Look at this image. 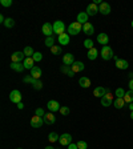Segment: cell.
<instances>
[{"mask_svg":"<svg viewBox=\"0 0 133 149\" xmlns=\"http://www.w3.org/2000/svg\"><path fill=\"white\" fill-rule=\"evenodd\" d=\"M81 29H83V24H80L79 22H73V23H71V24L68 25L67 32H68V35L76 36V35H79L81 32Z\"/></svg>","mask_w":133,"mask_h":149,"instance_id":"obj_1","label":"cell"},{"mask_svg":"<svg viewBox=\"0 0 133 149\" xmlns=\"http://www.w3.org/2000/svg\"><path fill=\"white\" fill-rule=\"evenodd\" d=\"M100 55H101V57L104 60H111V59H113V57H115L113 49H112L109 45L102 47V49H101V52H100Z\"/></svg>","mask_w":133,"mask_h":149,"instance_id":"obj_2","label":"cell"},{"mask_svg":"<svg viewBox=\"0 0 133 149\" xmlns=\"http://www.w3.org/2000/svg\"><path fill=\"white\" fill-rule=\"evenodd\" d=\"M53 33L59 35V36L63 33H65V25L61 20H57V22L53 23Z\"/></svg>","mask_w":133,"mask_h":149,"instance_id":"obj_3","label":"cell"},{"mask_svg":"<svg viewBox=\"0 0 133 149\" xmlns=\"http://www.w3.org/2000/svg\"><path fill=\"white\" fill-rule=\"evenodd\" d=\"M9 100H11L12 102H15L16 105H17L19 102H22V93L19 92L17 89L12 91V92L9 93Z\"/></svg>","mask_w":133,"mask_h":149,"instance_id":"obj_4","label":"cell"},{"mask_svg":"<svg viewBox=\"0 0 133 149\" xmlns=\"http://www.w3.org/2000/svg\"><path fill=\"white\" fill-rule=\"evenodd\" d=\"M24 60H25V55H24V52H20V51L13 52L12 56H11V61L12 63H22Z\"/></svg>","mask_w":133,"mask_h":149,"instance_id":"obj_5","label":"cell"},{"mask_svg":"<svg viewBox=\"0 0 133 149\" xmlns=\"http://www.w3.org/2000/svg\"><path fill=\"white\" fill-rule=\"evenodd\" d=\"M59 143H60V145H61V146H68L69 144L72 143V136L69 133L61 134V136H60V139H59Z\"/></svg>","mask_w":133,"mask_h":149,"instance_id":"obj_6","label":"cell"},{"mask_svg":"<svg viewBox=\"0 0 133 149\" xmlns=\"http://www.w3.org/2000/svg\"><path fill=\"white\" fill-rule=\"evenodd\" d=\"M47 108L49 109V112L53 113V112H59L61 107H60V104L56 100H49V101L47 102Z\"/></svg>","mask_w":133,"mask_h":149,"instance_id":"obj_7","label":"cell"},{"mask_svg":"<svg viewBox=\"0 0 133 149\" xmlns=\"http://www.w3.org/2000/svg\"><path fill=\"white\" fill-rule=\"evenodd\" d=\"M41 31H43V33L47 37H51L53 33V24H51V23H44Z\"/></svg>","mask_w":133,"mask_h":149,"instance_id":"obj_8","label":"cell"},{"mask_svg":"<svg viewBox=\"0 0 133 149\" xmlns=\"http://www.w3.org/2000/svg\"><path fill=\"white\" fill-rule=\"evenodd\" d=\"M44 124V118L39 117V116L35 115L33 117L31 118V127L32 128H41V125Z\"/></svg>","mask_w":133,"mask_h":149,"instance_id":"obj_9","label":"cell"},{"mask_svg":"<svg viewBox=\"0 0 133 149\" xmlns=\"http://www.w3.org/2000/svg\"><path fill=\"white\" fill-rule=\"evenodd\" d=\"M113 102V95L111 92L107 93L104 97H101V105L102 107H111Z\"/></svg>","mask_w":133,"mask_h":149,"instance_id":"obj_10","label":"cell"},{"mask_svg":"<svg viewBox=\"0 0 133 149\" xmlns=\"http://www.w3.org/2000/svg\"><path fill=\"white\" fill-rule=\"evenodd\" d=\"M107 93H109V89H107V88H104V87H97L96 89L93 91V96L101 99V97L105 96Z\"/></svg>","mask_w":133,"mask_h":149,"instance_id":"obj_11","label":"cell"},{"mask_svg":"<svg viewBox=\"0 0 133 149\" xmlns=\"http://www.w3.org/2000/svg\"><path fill=\"white\" fill-rule=\"evenodd\" d=\"M85 12H87L88 16H95L96 13H99V7H97V4L92 3V4H89V6L87 7Z\"/></svg>","mask_w":133,"mask_h":149,"instance_id":"obj_12","label":"cell"},{"mask_svg":"<svg viewBox=\"0 0 133 149\" xmlns=\"http://www.w3.org/2000/svg\"><path fill=\"white\" fill-rule=\"evenodd\" d=\"M84 68H85V65H84V63H81V61H75L73 64H72V67H71V69H72V72H73V73L83 72Z\"/></svg>","mask_w":133,"mask_h":149,"instance_id":"obj_13","label":"cell"},{"mask_svg":"<svg viewBox=\"0 0 133 149\" xmlns=\"http://www.w3.org/2000/svg\"><path fill=\"white\" fill-rule=\"evenodd\" d=\"M75 63V57L72 53H65L63 56V64L64 65H68V67H72V64Z\"/></svg>","mask_w":133,"mask_h":149,"instance_id":"obj_14","label":"cell"},{"mask_svg":"<svg viewBox=\"0 0 133 149\" xmlns=\"http://www.w3.org/2000/svg\"><path fill=\"white\" fill-rule=\"evenodd\" d=\"M97 43L101 44L102 47H105L107 44L109 43V36L107 33H104V32H102V33H99L97 35Z\"/></svg>","mask_w":133,"mask_h":149,"instance_id":"obj_15","label":"cell"},{"mask_svg":"<svg viewBox=\"0 0 133 149\" xmlns=\"http://www.w3.org/2000/svg\"><path fill=\"white\" fill-rule=\"evenodd\" d=\"M83 31L85 35H88V36H91V35H93V32H95V27H93V24H91L89 22L85 23V24L83 25Z\"/></svg>","mask_w":133,"mask_h":149,"instance_id":"obj_16","label":"cell"},{"mask_svg":"<svg viewBox=\"0 0 133 149\" xmlns=\"http://www.w3.org/2000/svg\"><path fill=\"white\" fill-rule=\"evenodd\" d=\"M99 12L102 15H109L111 13V6L108 3H101L99 7Z\"/></svg>","mask_w":133,"mask_h":149,"instance_id":"obj_17","label":"cell"},{"mask_svg":"<svg viewBox=\"0 0 133 149\" xmlns=\"http://www.w3.org/2000/svg\"><path fill=\"white\" fill-rule=\"evenodd\" d=\"M55 121H56V117H55V115H53L52 112L45 113V116H44V123H45V124H48V125L55 124Z\"/></svg>","mask_w":133,"mask_h":149,"instance_id":"obj_18","label":"cell"},{"mask_svg":"<svg viewBox=\"0 0 133 149\" xmlns=\"http://www.w3.org/2000/svg\"><path fill=\"white\" fill-rule=\"evenodd\" d=\"M41 73H43V72H41V69L39 68V67H36V65H35L33 68L31 69V76L33 79H36V80H40Z\"/></svg>","mask_w":133,"mask_h":149,"instance_id":"obj_19","label":"cell"},{"mask_svg":"<svg viewBox=\"0 0 133 149\" xmlns=\"http://www.w3.org/2000/svg\"><path fill=\"white\" fill-rule=\"evenodd\" d=\"M23 65H24L25 69H32L35 67V60L33 57H25V60L23 61Z\"/></svg>","mask_w":133,"mask_h":149,"instance_id":"obj_20","label":"cell"},{"mask_svg":"<svg viewBox=\"0 0 133 149\" xmlns=\"http://www.w3.org/2000/svg\"><path fill=\"white\" fill-rule=\"evenodd\" d=\"M9 67H11V69H13V71H16V72H23L24 71V65H23V63H11L9 64Z\"/></svg>","mask_w":133,"mask_h":149,"instance_id":"obj_21","label":"cell"},{"mask_svg":"<svg viewBox=\"0 0 133 149\" xmlns=\"http://www.w3.org/2000/svg\"><path fill=\"white\" fill-rule=\"evenodd\" d=\"M87 56H88V59H89V60H96V59H97V56H99V51H97L96 48L93 47V48L88 49Z\"/></svg>","mask_w":133,"mask_h":149,"instance_id":"obj_22","label":"cell"},{"mask_svg":"<svg viewBox=\"0 0 133 149\" xmlns=\"http://www.w3.org/2000/svg\"><path fill=\"white\" fill-rule=\"evenodd\" d=\"M59 43H60V45H67V44H69V35L68 33H63V35H60L59 36Z\"/></svg>","mask_w":133,"mask_h":149,"instance_id":"obj_23","label":"cell"},{"mask_svg":"<svg viewBox=\"0 0 133 149\" xmlns=\"http://www.w3.org/2000/svg\"><path fill=\"white\" fill-rule=\"evenodd\" d=\"M77 22L80 23V24H85V23H88V15L87 12H80L77 15Z\"/></svg>","mask_w":133,"mask_h":149,"instance_id":"obj_24","label":"cell"},{"mask_svg":"<svg viewBox=\"0 0 133 149\" xmlns=\"http://www.w3.org/2000/svg\"><path fill=\"white\" fill-rule=\"evenodd\" d=\"M116 67H117L118 69H127L128 67H129V64H128V61H127V60L118 59L117 61H116Z\"/></svg>","mask_w":133,"mask_h":149,"instance_id":"obj_25","label":"cell"},{"mask_svg":"<svg viewBox=\"0 0 133 149\" xmlns=\"http://www.w3.org/2000/svg\"><path fill=\"white\" fill-rule=\"evenodd\" d=\"M79 84H80V87L83 88H89L91 87V80L88 77H80V80H79Z\"/></svg>","mask_w":133,"mask_h":149,"instance_id":"obj_26","label":"cell"},{"mask_svg":"<svg viewBox=\"0 0 133 149\" xmlns=\"http://www.w3.org/2000/svg\"><path fill=\"white\" fill-rule=\"evenodd\" d=\"M60 71H61L63 73H65L67 76H69V77H73V76H75V73L72 72L71 67H68V65H63L61 68H60Z\"/></svg>","mask_w":133,"mask_h":149,"instance_id":"obj_27","label":"cell"},{"mask_svg":"<svg viewBox=\"0 0 133 149\" xmlns=\"http://www.w3.org/2000/svg\"><path fill=\"white\" fill-rule=\"evenodd\" d=\"M113 102H115V107L117 109H121L123 107H125V104H127L124 99H117V97H116V100H113Z\"/></svg>","mask_w":133,"mask_h":149,"instance_id":"obj_28","label":"cell"},{"mask_svg":"<svg viewBox=\"0 0 133 149\" xmlns=\"http://www.w3.org/2000/svg\"><path fill=\"white\" fill-rule=\"evenodd\" d=\"M124 100L127 104H130V102H133V91H128L127 93H125V96H124Z\"/></svg>","mask_w":133,"mask_h":149,"instance_id":"obj_29","label":"cell"},{"mask_svg":"<svg viewBox=\"0 0 133 149\" xmlns=\"http://www.w3.org/2000/svg\"><path fill=\"white\" fill-rule=\"evenodd\" d=\"M23 52H24V55H25V57H32V56H33V53H35V51H33V48H32V47H25L24 48V51H23Z\"/></svg>","mask_w":133,"mask_h":149,"instance_id":"obj_30","label":"cell"},{"mask_svg":"<svg viewBox=\"0 0 133 149\" xmlns=\"http://www.w3.org/2000/svg\"><path fill=\"white\" fill-rule=\"evenodd\" d=\"M60 136L56 132H51L49 136H48V140H49V143H56V141H59Z\"/></svg>","mask_w":133,"mask_h":149,"instance_id":"obj_31","label":"cell"},{"mask_svg":"<svg viewBox=\"0 0 133 149\" xmlns=\"http://www.w3.org/2000/svg\"><path fill=\"white\" fill-rule=\"evenodd\" d=\"M51 53H53L55 56L60 55V53H61V45H57V44H55V45L51 48Z\"/></svg>","mask_w":133,"mask_h":149,"instance_id":"obj_32","label":"cell"},{"mask_svg":"<svg viewBox=\"0 0 133 149\" xmlns=\"http://www.w3.org/2000/svg\"><path fill=\"white\" fill-rule=\"evenodd\" d=\"M125 93H127V92H125L123 88H117V89H116V92H115V96H117V99H124Z\"/></svg>","mask_w":133,"mask_h":149,"instance_id":"obj_33","label":"cell"},{"mask_svg":"<svg viewBox=\"0 0 133 149\" xmlns=\"http://www.w3.org/2000/svg\"><path fill=\"white\" fill-rule=\"evenodd\" d=\"M4 25H6L7 28L15 27V20H13L12 17H7V19H6V23H4Z\"/></svg>","mask_w":133,"mask_h":149,"instance_id":"obj_34","label":"cell"},{"mask_svg":"<svg viewBox=\"0 0 133 149\" xmlns=\"http://www.w3.org/2000/svg\"><path fill=\"white\" fill-rule=\"evenodd\" d=\"M45 45L49 47V48H52V47L55 45V39H53V36L47 37V39H45Z\"/></svg>","mask_w":133,"mask_h":149,"instance_id":"obj_35","label":"cell"},{"mask_svg":"<svg viewBox=\"0 0 133 149\" xmlns=\"http://www.w3.org/2000/svg\"><path fill=\"white\" fill-rule=\"evenodd\" d=\"M32 57H33L35 63H39V61H41V60H43V55H41L40 52H35Z\"/></svg>","mask_w":133,"mask_h":149,"instance_id":"obj_36","label":"cell"},{"mask_svg":"<svg viewBox=\"0 0 133 149\" xmlns=\"http://www.w3.org/2000/svg\"><path fill=\"white\" fill-rule=\"evenodd\" d=\"M59 112H60V113H61L63 116H68V115H69V112H71V111H69V108H68V107H61Z\"/></svg>","mask_w":133,"mask_h":149,"instance_id":"obj_37","label":"cell"},{"mask_svg":"<svg viewBox=\"0 0 133 149\" xmlns=\"http://www.w3.org/2000/svg\"><path fill=\"white\" fill-rule=\"evenodd\" d=\"M32 85H33V88H35V89H37V91L43 88V83H41L40 80H35V83L32 84Z\"/></svg>","mask_w":133,"mask_h":149,"instance_id":"obj_38","label":"cell"},{"mask_svg":"<svg viewBox=\"0 0 133 149\" xmlns=\"http://www.w3.org/2000/svg\"><path fill=\"white\" fill-rule=\"evenodd\" d=\"M77 148L79 149H87L88 148V144L85 143V141H83V140H81V141H77Z\"/></svg>","mask_w":133,"mask_h":149,"instance_id":"obj_39","label":"cell"},{"mask_svg":"<svg viewBox=\"0 0 133 149\" xmlns=\"http://www.w3.org/2000/svg\"><path fill=\"white\" fill-rule=\"evenodd\" d=\"M84 47H85V48H88V49L93 48V41L91 40V39H87V40L84 41Z\"/></svg>","mask_w":133,"mask_h":149,"instance_id":"obj_40","label":"cell"},{"mask_svg":"<svg viewBox=\"0 0 133 149\" xmlns=\"http://www.w3.org/2000/svg\"><path fill=\"white\" fill-rule=\"evenodd\" d=\"M35 115L39 116V117H44V116H45V113H44V109L43 108H37L36 111H35Z\"/></svg>","mask_w":133,"mask_h":149,"instance_id":"obj_41","label":"cell"},{"mask_svg":"<svg viewBox=\"0 0 133 149\" xmlns=\"http://www.w3.org/2000/svg\"><path fill=\"white\" fill-rule=\"evenodd\" d=\"M35 80H36V79H33L32 76H25V77L23 79V81H24V83H29V84H33Z\"/></svg>","mask_w":133,"mask_h":149,"instance_id":"obj_42","label":"cell"},{"mask_svg":"<svg viewBox=\"0 0 133 149\" xmlns=\"http://www.w3.org/2000/svg\"><path fill=\"white\" fill-rule=\"evenodd\" d=\"M0 4H1L3 7H11L12 6V0H1Z\"/></svg>","mask_w":133,"mask_h":149,"instance_id":"obj_43","label":"cell"},{"mask_svg":"<svg viewBox=\"0 0 133 149\" xmlns=\"http://www.w3.org/2000/svg\"><path fill=\"white\" fill-rule=\"evenodd\" d=\"M68 149H79L77 148V144H76V143H71L68 145Z\"/></svg>","mask_w":133,"mask_h":149,"instance_id":"obj_44","label":"cell"},{"mask_svg":"<svg viewBox=\"0 0 133 149\" xmlns=\"http://www.w3.org/2000/svg\"><path fill=\"white\" fill-rule=\"evenodd\" d=\"M128 85H129L130 91H133V79H132V80H129V84H128Z\"/></svg>","mask_w":133,"mask_h":149,"instance_id":"obj_45","label":"cell"},{"mask_svg":"<svg viewBox=\"0 0 133 149\" xmlns=\"http://www.w3.org/2000/svg\"><path fill=\"white\" fill-rule=\"evenodd\" d=\"M17 108L19 109H24V104H23V102H19V104H17Z\"/></svg>","mask_w":133,"mask_h":149,"instance_id":"obj_46","label":"cell"},{"mask_svg":"<svg viewBox=\"0 0 133 149\" xmlns=\"http://www.w3.org/2000/svg\"><path fill=\"white\" fill-rule=\"evenodd\" d=\"M0 23H3V24L6 23V19H4V16H3V15H0Z\"/></svg>","mask_w":133,"mask_h":149,"instance_id":"obj_47","label":"cell"},{"mask_svg":"<svg viewBox=\"0 0 133 149\" xmlns=\"http://www.w3.org/2000/svg\"><path fill=\"white\" fill-rule=\"evenodd\" d=\"M128 108H129V109H130V112H132V111H133V102H130V104H129V107H128Z\"/></svg>","mask_w":133,"mask_h":149,"instance_id":"obj_48","label":"cell"},{"mask_svg":"<svg viewBox=\"0 0 133 149\" xmlns=\"http://www.w3.org/2000/svg\"><path fill=\"white\" fill-rule=\"evenodd\" d=\"M128 76H129V79H130V80H132V79H133V72H130V73L128 74Z\"/></svg>","mask_w":133,"mask_h":149,"instance_id":"obj_49","label":"cell"},{"mask_svg":"<svg viewBox=\"0 0 133 149\" xmlns=\"http://www.w3.org/2000/svg\"><path fill=\"white\" fill-rule=\"evenodd\" d=\"M44 149H56V148H53V146H51V145H49V146H45Z\"/></svg>","mask_w":133,"mask_h":149,"instance_id":"obj_50","label":"cell"},{"mask_svg":"<svg viewBox=\"0 0 133 149\" xmlns=\"http://www.w3.org/2000/svg\"><path fill=\"white\" fill-rule=\"evenodd\" d=\"M130 118H132V120H133V111L130 112Z\"/></svg>","mask_w":133,"mask_h":149,"instance_id":"obj_51","label":"cell"},{"mask_svg":"<svg viewBox=\"0 0 133 149\" xmlns=\"http://www.w3.org/2000/svg\"><path fill=\"white\" fill-rule=\"evenodd\" d=\"M132 27H133V20H132Z\"/></svg>","mask_w":133,"mask_h":149,"instance_id":"obj_52","label":"cell"},{"mask_svg":"<svg viewBox=\"0 0 133 149\" xmlns=\"http://www.w3.org/2000/svg\"><path fill=\"white\" fill-rule=\"evenodd\" d=\"M17 149H22V148H17Z\"/></svg>","mask_w":133,"mask_h":149,"instance_id":"obj_53","label":"cell"}]
</instances>
